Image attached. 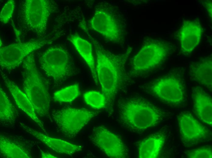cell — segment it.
I'll use <instances>...</instances> for the list:
<instances>
[{
	"label": "cell",
	"instance_id": "cell-12",
	"mask_svg": "<svg viewBox=\"0 0 212 158\" xmlns=\"http://www.w3.org/2000/svg\"><path fill=\"white\" fill-rule=\"evenodd\" d=\"M180 137L187 146L197 144L208 136V130L190 113L181 112L177 116Z\"/></svg>",
	"mask_w": 212,
	"mask_h": 158
},
{
	"label": "cell",
	"instance_id": "cell-24",
	"mask_svg": "<svg viewBox=\"0 0 212 158\" xmlns=\"http://www.w3.org/2000/svg\"><path fill=\"white\" fill-rule=\"evenodd\" d=\"M212 152L210 146H205L188 150L186 155L190 158H211Z\"/></svg>",
	"mask_w": 212,
	"mask_h": 158
},
{
	"label": "cell",
	"instance_id": "cell-9",
	"mask_svg": "<svg viewBox=\"0 0 212 158\" xmlns=\"http://www.w3.org/2000/svg\"><path fill=\"white\" fill-rule=\"evenodd\" d=\"M98 112L84 108H69L62 109L52 115L59 130L69 138L75 137Z\"/></svg>",
	"mask_w": 212,
	"mask_h": 158
},
{
	"label": "cell",
	"instance_id": "cell-25",
	"mask_svg": "<svg viewBox=\"0 0 212 158\" xmlns=\"http://www.w3.org/2000/svg\"><path fill=\"white\" fill-rule=\"evenodd\" d=\"M15 7L14 0L8 1L2 8L0 14V20L2 23H7L10 19Z\"/></svg>",
	"mask_w": 212,
	"mask_h": 158
},
{
	"label": "cell",
	"instance_id": "cell-11",
	"mask_svg": "<svg viewBox=\"0 0 212 158\" xmlns=\"http://www.w3.org/2000/svg\"><path fill=\"white\" fill-rule=\"evenodd\" d=\"M46 43L43 40H35L26 43H13L1 47V67L8 70L15 69L23 63L28 55L41 48Z\"/></svg>",
	"mask_w": 212,
	"mask_h": 158
},
{
	"label": "cell",
	"instance_id": "cell-6",
	"mask_svg": "<svg viewBox=\"0 0 212 158\" xmlns=\"http://www.w3.org/2000/svg\"><path fill=\"white\" fill-rule=\"evenodd\" d=\"M149 88L155 97L166 104H181L186 96V83L182 70H171L153 82Z\"/></svg>",
	"mask_w": 212,
	"mask_h": 158
},
{
	"label": "cell",
	"instance_id": "cell-17",
	"mask_svg": "<svg viewBox=\"0 0 212 158\" xmlns=\"http://www.w3.org/2000/svg\"><path fill=\"white\" fill-rule=\"evenodd\" d=\"M2 77L17 105L35 122L41 129L45 132L43 122L37 116L32 105L24 92L21 91L7 76L3 75Z\"/></svg>",
	"mask_w": 212,
	"mask_h": 158
},
{
	"label": "cell",
	"instance_id": "cell-18",
	"mask_svg": "<svg viewBox=\"0 0 212 158\" xmlns=\"http://www.w3.org/2000/svg\"><path fill=\"white\" fill-rule=\"evenodd\" d=\"M165 141L164 135L161 132H156L146 137L139 143V157H158L162 150Z\"/></svg>",
	"mask_w": 212,
	"mask_h": 158
},
{
	"label": "cell",
	"instance_id": "cell-2",
	"mask_svg": "<svg viewBox=\"0 0 212 158\" xmlns=\"http://www.w3.org/2000/svg\"><path fill=\"white\" fill-rule=\"evenodd\" d=\"M119 107L120 123L134 132H141L157 125L164 115L160 108L141 98L123 99Z\"/></svg>",
	"mask_w": 212,
	"mask_h": 158
},
{
	"label": "cell",
	"instance_id": "cell-8",
	"mask_svg": "<svg viewBox=\"0 0 212 158\" xmlns=\"http://www.w3.org/2000/svg\"><path fill=\"white\" fill-rule=\"evenodd\" d=\"M52 5L48 0H26L21 5L20 16L28 30L41 36L46 33Z\"/></svg>",
	"mask_w": 212,
	"mask_h": 158
},
{
	"label": "cell",
	"instance_id": "cell-22",
	"mask_svg": "<svg viewBox=\"0 0 212 158\" xmlns=\"http://www.w3.org/2000/svg\"><path fill=\"white\" fill-rule=\"evenodd\" d=\"M80 90L78 84L67 87L55 92L53 94L54 100L59 102H70L79 96Z\"/></svg>",
	"mask_w": 212,
	"mask_h": 158
},
{
	"label": "cell",
	"instance_id": "cell-1",
	"mask_svg": "<svg viewBox=\"0 0 212 158\" xmlns=\"http://www.w3.org/2000/svg\"><path fill=\"white\" fill-rule=\"evenodd\" d=\"M93 43L96 56L98 80L106 98V108L111 112L119 89L128 79L125 67L130 51L117 54L104 49L95 40H93Z\"/></svg>",
	"mask_w": 212,
	"mask_h": 158
},
{
	"label": "cell",
	"instance_id": "cell-26",
	"mask_svg": "<svg viewBox=\"0 0 212 158\" xmlns=\"http://www.w3.org/2000/svg\"><path fill=\"white\" fill-rule=\"evenodd\" d=\"M201 1L207 11L209 14V16L212 19V0H204Z\"/></svg>",
	"mask_w": 212,
	"mask_h": 158
},
{
	"label": "cell",
	"instance_id": "cell-5",
	"mask_svg": "<svg viewBox=\"0 0 212 158\" xmlns=\"http://www.w3.org/2000/svg\"><path fill=\"white\" fill-rule=\"evenodd\" d=\"M23 63L24 92L36 115L41 116L47 115L50 109V95L37 67L33 52L28 55Z\"/></svg>",
	"mask_w": 212,
	"mask_h": 158
},
{
	"label": "cell",
	"instance_id": "cell-15",
	"mask_svg": "<svg viewBox=\"0 0 212 158\" xmlns=\"http://www.w3.org/2000/svg\"><path fill=\"white\" fill-rule=\"evenodd\" d=\"M212 55L191 62L189 66V76L191 80L210 90L212 88Z\"/></svg>",
	"mask_w": 212,
	"mask_h": 158
},
{
	"label": "cell",
	"instance_id": "cell-27",
	"mask_svg": "<svg viewBox=\"0 0 212 158\" xmlns=\"http://www.w3.org/2000/svg\"><path fill=\"white\" fill-rule=\"evenodd\" d=\"M41 151V156L42 158H56L55 156L47 152H44L40 149Z\"/></svg>",
	"mask_w": 212,
	"mask_h": 158
},
{
	"label": "cell",
	"instance_id": "cell-14",
	"mask_svg": "<svg viewBox=\"0 0 212 158\" xmlns=\"http://www.w3.org/2000/svg\"><path fill=\"white\" fill-rule=\"evenodd\" d=\"M192 97L194 112L203 122L212 127V99L210 95L200 86L192 89Z\"/></svg>",
	"mask_w": 212,
	"mask_h": 158
},
{
	"label": "cell",
	"instance_id": "cell-10",
	"mask_svg": "<svg viewBox=\"0 0 212 158\" xmlns=\"http://www.w3.org/2000/svg\"><path fill=\"white\" fill-rule=\"evenodd\" d=\"M90 139L95 146L109 158L129 156L127 147L122 139L103 125L93 127Z\"/></svg>",
	"mask_w": 212,
	"mask_h": 158
},
{
	"label": "cell",
	"instance_id": "cell-3",
	"mask_svg": "<svg viewBox=\"0 0 212 158\" xmlns=\"http://www.w3.org/2000/svg\"><path fill=\"white\" fill-rule=\"evenodd\" d=\"M90 28L108 41L123 43L127 35L124 15L117 7L103 3L96 8L90 21Z\"/></svg>",
	"mask_w": 212,
	"mask_h": 158
},
{
	"label": "cell",
	"instance_id": "cell-4",
	"mask_svg": "<svg viewBox=\"0 0 212 158\" xmlns=\"http://www.w3.org/2000/svg\"><path fill=\"white\" fill-rule=\"evenodd\" d=\"M172 49L171 43L164 40L145 38L131 60L130 76L141 75L159 67L165 62Z\"/></svg>",
	"mask_w": 212,
	"mask_h": 158
},
{
	"label": "cell",
	"instance_id": "cell-20",
	"mask_svg": "<svg viewBox=\"0 0 212 158\" xmlns=\"http://www.w3.org/2000/svg\"><path fill=\"white\" fill-rule=\"evenodd\" d=\"M0 153L4 157L30 158V157L21 148L6 138L0 137Z\"/></svg>",
	"mask_w": 212,
	"mask_h": 158
},
{
	"label": "cell",
	"instance_id": "cell-16",
	"mask_svg": "<svg viewBox=\"0 0 212 158\" xmlns=\"http://www.w3.org/2000/svg\"><path fill=\"white\" fill-rule=\"evenodd\" d=\"M22 126L26 132L58 153L71 155L82 150L83 147L80 145L51 137L26 125Z\"/></svg>",
	"mask_w": 212,
	"mask_h": 158
},
{
	"label": "cell",
	"instance_id": "cell-19",
	"mask_svg": "<svg viewBox=\"0 0 212 158\" xmlns=\"http://www.w3.org/2000/svg\"><path fill=\"white\" fill-rule=\"evenodd\" d=\"M68 39L88 65L93 79L96 84H97L98 80L91 43L77 34L70 35Z\"/></svg>",
	"mask_w": 212,
	"mask_h": 158
},
{
	"label": "cell",
	"instance_id": "cell-13",
	"mask_svg": "<svg viewBox=\"0 0 212 158\" xmlns=\"http://www.w3.org/2000/svg\"><path fill=\"white\" fill-rule=\"evenodd\" d=\"M203 32L199 19H184L178 30L177 38L180 50L184 55L191 53L199 44Z\"/></svg>",
	"mask_w": 212,
	"mask_h": 158
},
{
	"label": "cell",
	"instance_id": "cell-23",
	"mask_svg": "<svg viewBox=\"0 0 212 158\" xmlns=\"http://www.w3.org/2000/svg\"><path fill=\"white\" fill-rule=\"evenodd\" d=\"M86 104L95 109H101L106 108V99L102 92L94 91L86 92L83 95Z\"/></svg>",
	"mask_w": 212,
	"mask_h": 158
},
{
	"label": "cell",
	"instance_id": "cell-7",
	"mask_svg": "<svg viewBox=\"0 0 212 158\" xmlns=\"http://www.w3.org/2000/svg\"><path fill=\"white\" fill-rule=\"evenodd\" d=\"M39 62L45 74L55 81H64L72 74L71 57L67 50L62 46L49 47L41 55Z\"/></svg>",
	"mask_w": 212,
	"mask_h": 158
},
{
	"label": "cell",
	"instance_id": "cell-21",
	"mask_svg": "<svg viewBox=\"0 0 212 158\" xmlns=\"http://www.w3.org/2000/svg\"><path fill=\"white\" fill-rule=\"evenodd\" d=\"M13 106L5 92L0 89V119L1 122H11L15 119Z\"/></svg>",
	"mask_w": 212,
	"mask_h": 158
}]
</instances>
